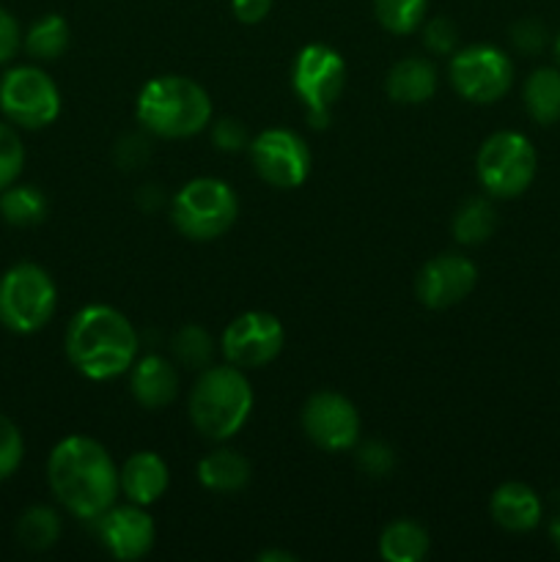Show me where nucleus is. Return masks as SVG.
I'll use <instances>...</instances> for the list:
<instances>
[{"instance_id": "12", "label": "nucleus", "mask_w": 560, "mask_h": 562, "mask_svg": "<svg viewBox=\"0 0 560 562\" xmlns=\"http://www.w3.org/2000/svg\"><path fill=\"white\" fill-rule=\"evenodd\" d=\"M285 329L278 316L267 311H247L239 313L220 338V351H223L228 366L253 371L264 368L283 351Z\"/></svg>"}, {"instance_id": "28", "label": "nucleus", "mask_w": 560, "mask_h": 562, "mask_svg": "<svg viewBox=\"0 0 560 562\" xmlns=\"http://www.w3.org/2000/svg\"><path fill=\"white\" fill-rule=\"evenodd\" d=\"M170 349H173V357L179 366L190 368V371H203V368L212 366L214 344L209 338V333L198 324H187L170 340Z\"/></svg>"}, {"instance_id": "22", "label": "nucleus", "mask_w": 560, "mask_h": 562, "mask_svg": "<svg viewBox=\"0 0 560 562\" xmlns=\"http://www.w3.org/2000/svg\"><path fill=\"white\" fill-rule=\"evenodd\" d=\"M428 549V532L412 519L390 521L379 536V558L388 562H421Z\"/></svg>"}, {"instance_id": "29", "label": "nucleus", "mask_w": 560, "mask_h": 562, "mask_svg": "<svg viewBox=\"0 0 560 562\" xmlns=\"http://www.w3.org/2000/svg\"><path fill=\"white\" fill-rule=\"evenodd\" d=\"M25 168V146L16 135L14 124L0 121V190L14 184Z\"/></svg>"}, {"instance_id": "18", "label": "nucleus", "mask_w": 560, "mask_h": 562, "mask_svg": "<svg viewBox=\"0 0 560 562\" xmlns=\"http://www.w3.org/2000/svg\"><path fill=\"white\" fill-rule=\"evenodd\" d=\"M489 514H492L494 525L503 527L508 532H530L541 525L544 505L536 488L527 483L508 481L500 488H494L492 503H489Z\"/></svg>"}, {"instance_id": "4", "label": "nucleus", "mask_w": 560, "mask_h": 562, "mask_svg": "<svg viewBox=\"0 0 560 562\" xmlns=\"http://www.w3.org/2000/svg\"><path fill=\"white\" fill-rule=\"evenodd\" d=\"M253 387L236 366H209L190 393V420L201 437L225 442L250 420Z\"/></svg>"}, {"instance_id": "16", "label": "nucleus", "mask_w": 560, "mask_h": 562, "mask_svg": "<svg viewBox=\"0 0 560 562\" xmlns=\"http://www.w3.org/2000/svg\"><path fill=\"white\" fill-rule=\"evenodd\" d=\"M119 486L130 503L143 508L159 503L170 486L168 461L152 450H137L119 467Z\"/></svg>"}, {"instance_id": "39", "label": "nucleus", "mask_w": 560, "mask_h": 562, "mask_svg": "<svg viewBox=\"0 0 560 562\" xmlns=\"http://www.w3.org/2000/svg\"><path fill=\"white\" fill-rule=\"evenodd\" d=\"M555 58H558V64H560V31H558V36H555Z\"/></svg>"}, {"instance_id": "19", "label": "nucleus", "mask_w": 560, "mask_h": 562, "mask_svg": "<svg viewBox=\"0 0 560 562\" xmlns=\"http://www.w3.org/2000/svg\"><path fill=\"white\" fill-rule=\"evenodd\" d=\"M384 91L395 104H423L437 93V66L428 58H401L384 77Z\"/></svg>"}, {"instance_id": "21", "label": "nucleus", "mask_w": 560, "mask_h": 562, "mask_svg": "<svg viewBox=\"0 0 560 562\" xmlns=\"http://www.w3.org/2000/svg\"><path fill=\"white\" fill-rule=\"evenodd\" d=\"M522 102L536 124L552 126L560 121V69L538 66L522 86Z\"/></svg>"}, {"instance_id": "20", "label": "nucleus", "mask_w": 560, "mask_h": 562, "mask_svg": "<svg viewBox=\"0 0 560 562\" xmlns=\"http://www.w3.org/2000/svg\"><path fill=\"white\" fill-rule=\"evenodd\" d=\"M198 483L209 492L234 494L250 483V461L231 448H217L198 461Z\"/></svg>"}, {"instance_id": "31", "label": "nucleus", "mask_w": 560, "mask_h": 562, "mask_svg": "<svg viewBox=\"0 0 560 562\" xmlns=\"http://www.w3.org/2000/svg\"><path fill=\"white\" fill-rule=\"evenodd\" d=\"M511 44H514L522 55H538L549 44L547 25H544L541 20H533V16L514 22V25H511Z\"/></svg>"}, {"instance_id": "33", "label": "nucleus", "mask_w": 560, "mask_h": 562, "mask_svg": "<svg viewBox=\"0 0 560 562\" xmlns=\"http://www.w3.org/2000/svg\"><path fill=\"white\" fill-rule=\"evenodd\" d=\"M456 42H459V33L456 25L445 16H434L426 22V31H423V44L432 49L434 55H453Z\"/></svg>"}, {"instance_id": "8", "label": "nucleus", "mask_w": 560, "mask_h": 562, "mask_svg": "<svg viewBox=\"0 0 560 562\" xmlns=\"http://www.w3.org/2000/svg\"><path fill=\"white\" fill-rule=\"evenodd\" d=\"M291 88L305 104L307 121L316 130L327 126L329 110L346 88V60L327 44H307L291 66Z\"/></svg>"}, {"instance_id": "30", "label": "nucleus", "mask_w": 560, "mask_h": 562, "mask_svg": "<svg viewBox=\"0 0 560 562\" xmlns=\"http://www.w3.org/2000/svg\"><path fill=\"white\" fill-rule=\"evenodd\" d=\"M25 459V439L14 420L0 415V481H9Z\"/></svg>"}, {"instance_id": "23", "label": "nucleus", "mask_w": 560, "mask_h": 562, "mask_svg": "<svg viewBox=\"0 0 560 562\" xmlns=\"http://www.w3.org/2000/svg\"><path fill=\"white\" fill-rule=\"evenodd\" d=\"M0 217L14 228H31L47 217V198L33 184H11L0 190Z\"/></svg>"}, {"instance_id": "36", "label": "nucleus", "mask_w": 560, "mask_h": 562, "mask_svg": "<svg viewBox=\"0 0 560 562\" xmlns=\"http://www.w3.org/2000/svg\"><path fill=\"white\" fill-rule=\"evenodd\" d=\"M231 11L242 25H258L272 11V0H231Z\"/></svg>"}, {"instance_id": "37", "label": "nucleus", "mask_w": 560, "mask_h": 562, "mask_svg": "<svg viewBox=\"0 0 560 562\" xmlns=\"http://www.w3.org/2000/svg\"><path fill=\"white\" fill-rule=\"evenodd\" d=\"M258 560L261 562H294V554H285V552H278V549H272V552L258 554Z\"/></svg>"}, {"instance_id": "2", "label": "nucleus", "mask_w": 560, "mask_h": 562, "mask_svg": "<svg viewBox=\"0 0 560 562\" xmlns=\"http://www.w3.org/2000/svg\"><path fill=\"white\" fill-rule=\"evenodd\" d=\"M66 357L91 382H110L130 373L137 360V333L115 307L86 305L66 329Z\"/></svg>"}, {"instance_id": "6", "label": "nucleus", "mask_w": 560, "mask_h": 562, "mask_svg": "<svg viewBox=\"0 0 560 562\" xmlns=\"http://www.w3.org/2000/svg\"><path fill=\"white\" fill-rule=\"evenodd\" d=\"M55 307L58 289L38 263H16L0 278V324L9 333H38L55 316Z\"/></svg>"}, {"instance_id": "13", "label": "nucleus", "mask_w": 560, "mask_h": 562, "mask_svg": "<svg viewBox=\"0 0 560 562\" xmlns=\"http://www.w3.org/2000/svg\"><path fill=\"white\" fill-rule=\"evenodd\" d=\"M302 431L316 448L327 453L351 450L360 439V412L346 395L318 390L302 406Z\"/></svg>"}, {"instance_id": "10", "label": "nucleus", "mask_w": 560, "mask_h": 562, "mask_svg": "<svg viewBox=\"0 0 560 562\" xmlns=\"http://www.w3.org/2000/svg\"><path fill=\"white\" fill-rule=\"evenodd\" d=\"M448 77L461 99L472 104H492L514 86V64L492 44H472L450 55Z\"/></svg>"}, {"instance_id": "9", "label": "nucleus", "mask_w": 560, "mask_h": 562, "mask_svg": "<svg viewBox=\"0 0 560 562\" xmlns=\"http://www.w3.org/2000/svg\"><path fill=\"white\" fill-rule=\"evenodd\" d=\"M0 113L20 130H44L60 115V91L42 66H14L0 77Z\"/></svg>"}, {"instance_id": "24", "label": "nucleus", "mask_w": 560, "mask_h": 562, "mask_svg": "<svg viewBox=\"0 0 560 562\" xmlns=\"http://www.w3.org/2000/svg\"><path fill=\"white\" fill-rule=\"evenodd\" d=\"M69 22L64 20L60 14H44L42 20L33 22L27 27V33L22 36V47L31 58L36 60H58L60 55L69 49Z\"/></svg>"}, {"instance_id": "34", "label": "nucleus", "mask_w": 560, "mask_h": 562, "mask_svg": "<svg viewBox=\"0 0 560 562\" xmlns=\"http://www.w3.org/2000/svg\"><path fill=\"white\" fill-rule=\"evenodd\" d=\"M22 47V31H20V22L14 20L9 9L0 5V66L11 64L14 55L20 53Z\"/></svg>"}, {"instance_id": "11", "label": "nucleus", "mask_w": 560, "mask_h": 562, "mask_svg": "<svg viewBox=\"0 0 560 562\" xmlns=\"http://www.w3.org/2000/svg\"><path fill=\"white\" fill-rule=\"evenodd\" d=\"M247 151H250V162L258 179L275 190H294V187L305 184V179L311 176V148H307L305 137L296 135L294 130L272 126V130L258 132Z\"/></svg>"}, {"instance_id": "38", "label": "nucleus", "mask_w": 560, "mask_h": 562, "mask_svg": "<svg viewBox=\"0 0 560 562\" xmlns=\"http://www.w3.org/2000/svg\"><path fill=\"white\" fill-rule=\"evenodd\" d=\"M549 538H552L555 549H558V552H560V510H558V514H555V519L549 521Z\"/></svg>"}, {"instance_id": "25", "label": "nucleus", "mask_w": 560, "mask_h": 562, "mask_svg": "<svg viewBox=\"0 0 560 562\" xmlns=\"http://www.w3.org/2000/svg\"><path fill=\"white\" fill-rule=\"evenodd\" d=\"M450 228H453L456 241H461V245H483L497 228V212H494L492 201H486V198H470V201L456 209Z\"/></svg>"}, {"instance_id": "3", "label": "nucleus", "mask_w": 560, "mask_h": 562, "mask_svg": "<svg viewBox=\"0 0 560 562\" xmlns=\"http://www.w3.org/2000/svg\"><path fill=\"white\" fill-rule=\"evenodd\" d=\"M135 115L143 130L168 140L192 137L212 124V99L195 80L163 75L141 88Z\"/></svg>"}, {"instance_id": "35", "label": "nucleus", "mask_w": 560, "mask_h": 562, "mask_svg": "<svg viewBox=\"0 0 560 562\" xmlns=\"http://www.w3.org/2000/svg\"><path fill=\"white\" fill-rule=\"evenodd\" d=\"M212 140L214 146L223 148V151H239V148L250 146L245 126L234 119H220L212 130Z\"/></svg>"}, {"instance_id": "5", "label": "nucleus", "mask_w": 560, "mask_h": 562, "mask_svg": "<svg viewBox=\"0 0 560 562\" xmlns=\"http://www.w3.org/2000/svg\"><path fill=\"white\" fill-rule=\"evenodd\" d=\"M239 217V201L223 179L201 176L181 187L170 201V220L192 241H212L228 234Z\"/></svg>"}, {"instance_id": "27", "label": "nucleus", "mask_w": 560, "mask_h": 562, "mask_svg": "<svg viewBox=\"0 0 560 562\" xmlns=\"http://www.w3.org/2000/svg\"><path fill=\"white\" fill-rule=\"evenodd\" d=\"M373 14L388 33L410 36L426 20L428 0H373Z\"/></svg>"}, {"instance_id": "17", "label": "nucleus", "mask_w": 560, "mask_h": 562, "mask_svg": "<svg viewBox=\"0 0 560 562\" xmlns=\"http://www.w3.org/2000/svg\"><path fill=\"white\" fill-rule=\"evenodd\" d=\"M130 393L143 409H163L179 393V371L163 355L137 357L130 368Z\"/></svg>"}, {"instance_id": "15", "label": "nucleus", "mask_w": 560, "mask_h": 562, "mask_svg": "<svg viewBox=\"0 0 560 562\" xmlns=\"http://www.w3.org/2000/svg\"><path fill=\"white\" fill-rule=\"evenodd\" d=\"M99 536L115 560L135 562L154 549L157 527L143 505H113L99 516Z\"/></svg>"}, {"instance_id": "1", "label": "nucleus", "mask_w": 560, "mask_h": 562, "mask_svg": "<svg viewBox=\"0 0 560 562\" xmlns=\"http://www.w3.org/2000/svg\"><path fill=\"white\" fill-rule=\"evenodd\" d=\"M47 483L60 505L77 519H99L119 499V467L102 442L91 437L60 439L47 459Z\"/></svg>"}, {"instance_id": "14", "label": "nucleus", "mask_w": 560, "mask_h": 562, "mask_svg": "<svg viewBox=\"0 0 560 562\" xmlns=\"http://www.w3.org/2000/svg\"><path fill=\"white\" fill-rule=\"evenodd\" d=\"M478 283V267L467 256L443 252L423 263L415 280V294L428 311H445L472 294Z\"/></svg>"}, {"instance_id": "7", "label": "nucleus", "mask_w": 560, "mask_h": 562, "mask_svg": "<svg viewBox=\"0 0 560 562\" xmlns=\"http://www.w3.org/2000/svg\"><path fill=\"white\" fill-rule=\"evenodd\" d=\"M538 170V154L522 132L503 130L483 140L475 157V173L492 198H519L530 190Z\"/></svg>"}, {"instance_id": "32", "label": "nucleus", "mask_w": 560, "mask_h": 562, "mask_svg": "<svg viewBox=\"0 0 560 562\" xmlns=\"http://www.w3.org/2000/svg\"><path fill=\"white\" fill-rule=\"evenodd\" d=\"M357 467L371 477H388L395 467L393 448L384 442H366L357 450Z\"/></svg>"}, {"instance_id": "26", "label": "nucleus", "mask_w": 560, "mask_h": 562, "mask_svg": "<svg viewBox=\"0 0 560 562\" xmlns=\"http://www.w3.org/2000/svg\"><path fill=\"white\" fill-rule=\"evenodd\" d=\"M60 538V516L47 505H33L16 521V541L31 552H47Z\"/></svg>"}]
</instances>
